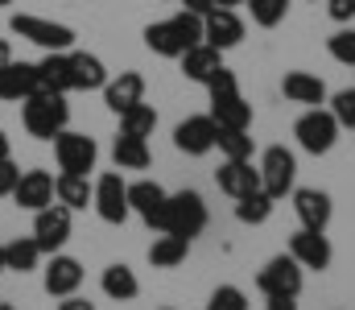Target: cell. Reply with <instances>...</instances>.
I'll use <instances>...</instances> for the list:
<instances>
[{"label":"cell","mask_w":355,"mask_h":310,"mask_svg":"<svg viewBox=\"0 0 355 310\" xmlns=\"http://www.w3.org/2000/svg\"><path fill=\"white\" fill-rule=\"evenodd\" d=\"M21 124L29 137L37 141H54L67 124H71V103L67 96H50V92H33L21 103Z\"/></svg>","instance_id":"obj_1"},{"label":"cell","mask_w":355,"mask_h":310,"mask_svg":"<svg viewBox=\"0 0 355 310\" xmlns=\"http://www.w3.org/2000/svg\"><path fill=\"white\" fill-rule=\"evenodd\" d=\"M8 29L33 46H42L46 54H67L75 46V29L62 25V21H46V17H33V12H12L8 17Z\"/></svg>","instance_id":"obj_2"},{"label":"cell","mask_w":355,"mask_h":310,"mask_svg":"<svg viewBox=\"0 0 355 310\" xmlns=\"http://www.w3.org/2000/svg\"><path fill=\"white\" fill-rule=\"evenodd\" d=\"M293 137H297V145H302L306 153L322 157V153H331L335 141H339V120H335L327 107H306V112L297 116V124H293Z\"/></svg>","instance_id":"obj_3"},{"label":"cell","mask_w":355,"mask_h":310,"mask_svg":"<svg viewBox=\"0 0 355 310\" xmlns=\"http://www.w3.org/2000/svg\"><path fill=\"white\" fill-rule=\"evenodd\" d=\"M202 227H207V203H202V195H198V191H178V195H170V203H166V219H162V232L194 240Z\"/></svg>","instance_id":"obj_4"},{"label":"cell","mask_w":355,"mask_h":310,"mask_svg":"<svg viewBox=\"0 0 355 310\" xmlns=\"http://www.w3.org/2000/svg\"><path fill=\"white\" fill-rule=\"evenodd\" d=\"M54 162H58L62 174H91L95 162H99V145H95V137H87V132L62 128L54 137Z\"/></svg>","instance_id":"obj_5"},{"label":"cell","mask_w":355,"mask_h":310,"mask_svg":"<svg viewBox=\"0 0 355 310\" xmlns=\"http://www.w3.org/2000/svg\"><path fill=\"white\" fill-rule=\"evenodd\" d=\"M257 170H261V191H265L268 199H285V195H293L297 157H293L285 145H268Z\"/></svg>","instance_id":"obj_6"},{"label":"cell","mask_w":355,"mask_h":310,"mask_svg":"<svg viewBox=\"0 0 355 310\" xmlns=\"http://www.w3.org/2000/svg\"><path fill=\"white\" fill-rule=\"evenodd\" d=\"M71 215L75 211L62 203H50V207H42V211H33V240H37V248L46 257L62 252V244L71 240Z\"/></svg>","instance_id":"obj_7"},{"label":"cell","mask_w":355,"mask_h":310,"mask_svg":"<svg viewBox=\"0 0 355 310\" xmlns=\"http://www.w3.org/2000/svg\"><path fill=\"white\" fill-rule=\"evenodd\" d=\"M91 207L103 223H124L132 211H128V182L120 174H99L95 178V191H91Z\"/></svg>","instance_id":"obj_8"},{"label":"cell","mask_w":355,"mask_h":310,"mask_svg":"<svg viewBox=\"0 0 355 310\" xmlns=\"http://www.w3.org/2000/svg\"><path fill=\"white\" fill-rule=\"evenodd\" d=\"M289 257L302 265V269H331V261H335V248H331V240H327V232H310V227H297L293 236H289Z\"/></svg>","instance_id":"obj_9"},{"label":"cell","mask_w":355,"mask_h":310,"mask_svg":"<svg viewBox=\"0 0 355 310\" xmlns=\"http://www.w3.org/2000/svg\"><path fill=\"white\" fill-rule=\"evenodd\" d=\"M302 265L293 261V257H272L265 269L257 273V286H261V294L272 298V294H289V298H297L302 294Z\"/></svg>","instance_id":"obj_10"},{"label":"cell","mask_w":355,"mask_h":310,"mask_svg":"<svg viewBox=\"0 0 355 310\" xmlns=\"http://www.w3.org/2000/svg\"><path fill=\"white\" fill-rule=\"evenodd\" d=\"M202 42L211 46V50H232V46H240L244 42V21H240V12L236 8H215V12H207L202 17Z\"/></svg>","instance_id":"obj_11"},{"label":"cell","mask_w":355,"mask_h":310,"mask_svg":"<svg viewBox=\"0 0 355 310\" xmlns=\"http://www.w3.org/2000/svg\"><path fill=\"white\" fill-rule=\"evenodd\" d=\"M42 286H46L50 298H71L83 286V265L75 257H67V252H54L50 265L42 269Z\"/></svg>","instance_id":"obj_12"},{"label":"cell","mask_w":355,"mask_h":310,"mask_svg":"<svg viewBox=\"0 0 355 310\" xmlns=\"http://www.w3.org/2000/svg\"><path fill=\"white\" fill-rule=\"evenodd\" d=\"M166 203H170V195H166V187H162V182L141 178V182H132V187H128V211H137V215H141L153 232H162Z\"/></svg>","instance_id":"obj_13"},{"label":"cell","mask_w":355,"mask_h":310,"mask_svg":"<svg viewBox=\"0 0 355 310\" xmlns=\"http://www.w3.org/2000/svg\"><path fill=\"white\" fill-rule=\"evenodd\" d=\"M215 137H219V124L211 116H186L174 128V145L186 153V157H202L215 149Z\"/></svg>","instance_id":"obj_14"},{"label":"cell","mask_w":355,"mask_h":310,"mask_svg":"<svg viewBox=\"0 0 355 310\" xmlns=\"http://www.w3.org/2000/svg\"><path fill=\"white\" fill-rule=\"evenodd\" d=\"M8 199L21 207V211L50 207L54 203V174H46V170H21V178H17V187H12Z\"/></svg>","instance_id":"obj_15"},{"label":"cell","mask_w":355,"mask_h":310,"mask_svg":"<svg viewBox=\"0 0 355 310\" xmlns=\"http://www.w3.org/2000/svg\"><path fill=\"white\" fill-rule=\"evenodd\" d=\"M215 182H219L223 195L244 199V195H257V191H261V170L252 166V157H248V162H227V157H223V166L215 170Z\"/></svg>","instance_id":"obj_16"},{"label":"cell","mask_w":355,"mask_h":310,"mask_svg":"<svg viewBox=\"0 0 355 310\" xmlns=\"http://www.w3.org/2000/svg\"><path fill=\"white\" fill-rule=\"evenodd\" d=\"M293 211H297L302 227H310V232H327V223H331V215H335V203H331L327 191L302 187V191H293Z\"/></svg>","instance_id":"obj_17"},{"label":"cell","mask_w":355,"mask_h":310,"mask_svg":"<svg viewBox=\"0 0 355 310\" xmlns=\"http://www.w3.org/2000/svg\"><path fill=\"white\" fill-rule=\"evenodd\" d=\"M145 100V79L137 75V71H120L116 79H107L103 83V103H107V112H128L132 103Z\"/></svg>","instance_id":"obj_18"},{"label":"cell","mask_w":355,"mask_h":310,"mask_svg":"<svg viewBox=\"0 0 355 310\" xmlns=\"http://www.w3.org/2000/svg\"><path fill=\"white\" fill-rule=\"evenodd\" d=\"M281 92L289 103H302V107H322L327 103V83L310 71H289L281 79Z\"/></svg>","instance_id":"obj_19"},{"label":"cell","mask_w":355,"mask_h":310,"mask_svg":"<svg viewBox=\"0 0 355 310\" xmlns=\"http://www.w3.org/2000/svg\"><path fill=\"white\" fill-rule=\"evenodd\" d=\"M37 92V62H12L0 75V100L4 103H25Z\"/></svg>","instance_id":"obj_20"},{"label":"cell","mask_w":355,"mask_h":310,"mask_svg":"<svg viewBox=\"0 0 355 310\" xmlns=\"http://www.w3.org/2000/svg\"><path fill=\"white\" fill-rule=\"evenodd\" d=\"M37 92H50V96L75 92V83H71V50L67 54H46L37 62Z\"/></svg>","instance_id":"obj_21"},{"label":"cell","mask_w":355,"mask_h":310,"mask_svg":"<svg viewBox=\"0 0 355 310\" xmlns=\"http://www.w3.org/2000/svg\"><path fill=\"white\" fill-rule=\"evenodd\" d=\"M71 83H75V92H103V83H107L103 58L87 54V50H71Z\"/></svg>","instance_id":"obj_22"},{"label":"cell","mask_w":355,"mask_h":310,"mask_svg":"<svg viewBox=\"0 0 355 310\" xmlns=\"http://www.w3.org/2000/svg\"><path fill=\"white\" fill-rule=\"evenodd\" d=\"M215 71H223V54H219V50H211L207 42L182 54V75H186L190 83H202V87H207V83L215 79Z\"/></svg>","instance_id":"obj_23"},{"label":"cell","mask_w":355,"mask_h":310,"mask_svg":"<svg viewBox=\"0 0 355 310\" xmlns=\"http://www.w3.org/2000/svg\"><path fill=\"white\" fill-rule=\"evenodd\" d=\"M211 120L219 128H252V103L240 92L236 96H219V100H211Z\"/></svg>","instance_id":"obj_24"},{"label":"cell","mask_w":355,"mask_h":310,"mask_svg":"<svg viewBox=\"0 0 355 310\" xmlns=\"http://www.w3.org/2000/svg\"><path fill=\"white\" fill-rule=\"evenodd\" d=\"M91 191H95V182H91L87 174H58L54 178V203L71 207V211L91 207Z\"/></svg>","instance_id":"obj_25"},{"label":"cell","mask_w":355,"mask_h":310,"mask_svg":"<svg viewBox=\"0 0 355 310\" xmlns=\"http://www.w3.org/2000/svg\"><path fill=\"white\" fill-rule=\"evenodd\" d=\"M112 157H116V170H149L153 153H149V141L145 137H116L112 141Z\"/></svg>","instance_id":"obj_26"},{"label":"cell","mask_w":355,"mask_h":310,"mask_svg":"<svg viewBox=\"0 0 355 310\" xmlns=\"http://www.w3.org/2000/svg\"><path fill=\"white\" fill-rule=\"evenodd\" d=\"M42 248H37V240L33 236H17V240H8L4 244V269L8 273H33L37 265H42Z\"/></svg>","instance_id":"obj_27"},{"label":"cell","mask_w":355,"mask_h":310,"mask_svg":"<svg viewBox=\"0 0 355 310\" xmlns=\"http://www.w3.org/2000/svg\"><path fill=\"white\" fill-rule=\"evenodd\" d=\"M99 290H103L112 302H132V298L141 294V282H137V273H132L128 265H107L103 277H99Z\"/></svg>","instance_id":"obj_28"},{"label":"cell","mask_w":355,"mask_h":310,"mask_svg":"<svg viewBox=\"0 0 355 310\" xmlns=\"http://www.w3.org/2000/svg\"><path fill=\"white\" fill-rule=\"evenodd\" d=\"M186 257H190V240H186V236L162 232V236L149 244V265H153V269H178Z\"/></svg>","instance_id":"obj_29"},{"label":"cell","mask_w":355,"mask_h":310,"mask_svg":"<svg viewBox=\"0 0 355 310\" xmlns=\"http://www.w3.org/2000/svg\"><path fill=\"white\" fill-rule=\"evenodd\" d=\"M145 46H149L153 54H162V58H182V54H186L174 21H153V25H145Z\"/></svg>","instance_id":"obj_30"},{"label":"cell","mask_w":355,"mask_h":310,"mask_svg":"<svg viewBox=\"0 0 355 310\" xmlns=\"http://www.w3.org/2000/svg\"><path fill=\"white\" fill-rule=\"evenodd\" d=\"M153 128H157V107L153 103H132L128 112H120V132L124 137H153Z\"/></svg>","instance_id":"obj_31"},{"label":"cell","mask_w":355,"mask_h":310,"mask_svg":"<svg viewBox=\"0 0 355 310\" xmlns=\"http://www.w3.org/2000/svg\"><path fill=\"white\" fill-rule=\"evenodd\" d=\"M215 149H219L227 162H248L257 145H252L248 128H219V137H215Z\"/></svg>","instance_id":"obj_32"},{"label":"cell","mask_w":355,"mask_h":310,"mask_svg":"<svg viewBox=\"0 0 355 310\" xmlns=\"http://www.w3.org/2000/svg\"><path fill=\"white\" fill-rule=\"evenodd\" d=\"M244 4L252 12V25H261V29H277L289 17V0H244Z\"/></svg>","instance_id":"obj_33"},{"label":"cell","mask_w":355,"mask_h":310,"mask_svg":"<svg viewBox=\"0 0 355 310\" xmlns=\"http://www.w3.org/2000/svg\"><path fill=\"white\" fill-rule=\"evenodd\" d=\"M272 203H277V199H268L265 191H257V195H244V199H236V219L257 227V223H265L268 215H272Z\"/></svg>","instance_id":"obj_34"},{"label":"cell","mask_w":355,"mask_h":310,"mask_svg":"<svg viewBox=\"0 0 355 310\" xmlns=\"http://www.w3.org/2000/svg\"><path fill=\"white\" fill-rule=\"evenodd\" d=\"M178 29V37H182V46L186 50H194V46H202V17H194V12H178V17H170Z\"/></svg>","instance_id":"obj_35"},{"label":"cell","mask_w":355,"mask_h":310,"mask_svg":"<svg viewBox=\"0 0 355 310\" xmlns=\"http://www.w3.org/2000/svg\"><path fill=\"white\" fill-rule=\"evenodd\" d=\"M327 50H331V58H335V62L355 67V29H339L335 37H327Z\"/></svg>","instance_id":"obj_36"},{"label":"cell","mask_w":355,"mask_h":310,"mask_svg":"<svg viewBox=\"0 0 355 310\" xmlns=\"http://www.w3.org/2000/svg\"><path fill=\"white\" fill-rule=\"evenodd\" d=\"M207 310H248V298H244L240 286H219V290L211 294Z\"/></svg>","instance_id":"obj_37"},{"label":"cell","mask_w":355,"mask_h":310,"mask_svg":"<svg viewBox=\"0 0 355 310\" xmlns=\"http://www.w3.org/2000/svg\"><path fill=\"white\" fill-rule=\"evenodd\" d=\"M331 116L339 120V128H355V87L339 92V96L331 100Z\"/></svg>","instance_id":"obj_38"},{"label":"cell","mask_w":355,"mask_h":310,"mask_svg":"<svg viewBox=\"0 0 355 310\" xmlns=\"http://www.w3.org/2000/svg\"><path fill=\"white\" fill-rule=\"evenodd\" d=\"M207 92H211V100H219V96H236V92H240V83H236V75L223 67V71H215V79L207 83Z\"/></svg>","instance_id":"obj_39"},{"label":"cell","mask_w":355,"mask_h":310,"mask_svg":"<svg viewBox=\"0 0 355 310\" xmlns=\"http://www.w3.org/2000/svg\"><path fill=\"white\" fill-rule=\"evenodd\" d=\"M17 178H21V170H17V162H12V157H0V199H8V195H12V187H17Z\"/></svg>","instance_id":"obj_40"},{"label":"cell","mask_w":355,"mask_h":310,"mask_svg":"<svg viewBox=\"0 0 355 310\" xmlns=\"http://www.w3.org/2000/svg\"><path fill=\"white\" fill-rule=\"evenodd\" d=\"M327 12H331V21L347 25V21L355 17V0H327Z\"/></svg>","instance_id":"obj_41"},{"label":"cell","mask_w":355,"mask_h":310,"mask_svg":"<svg viewBox=\"0 0 355 310\" xmlns=\"http://www.w3.org/2000/svg\"><path fill=\"white\" fill-rule=\"evenodd\" d=\"M182 8L194 12V17H207V12H215L219 4H215V0H182Z\"/></svg>","instance_id":"obj_42"},{"label":"cell","mask_w":355,"mask_h":310,"mask_svg":"<svg viewBox=\"0 0 355 310\" xmlns=\"http://www.w3.org/2000/svg\"><path fill=\"white\" fill-rule=\"evenodd\" d=\"M58 310H95V302L79 298V294H71V298H62V302H58Z\"/></svg>","instance_id":"obj_43"},{"label":"cell","mask_w":355,"mask_h":310,"mask_svg":"<svg viewBox=\"0 0 355 310\" xmlns=\"http://www.w3.org/2000/svg\"><path fill=\"white\" fill-rule=\"evenodd\" d=\"M268 310H297V298H289V294H272V298H268Z\"/></svg>","instance_id":"obj_44"},{"label":"cell","mask_w":355,"mask_h":310,"mask_svg":"<svg viewBox=\"0 0 355 310\" xmlns=\"http://www.w3.org/2000/svg\"><path fill=\"white\" fill-rule=\"evenodd\" d=\"M12 62H17V58H12V46H8V42H0V75H4Z\"/></svg>","instance_id":"obj_45"},{"label":"cell","mask_w":355,"mask_h":310,"mask_svg":"<svg viewBox=\"0 0 355 310\" xmlns=\"http://www.w3.org/2000/svg\"><path fill=\"white\" fill-rule=\"evenodd\" d=\"M0 157H12V145H8V137L0 132Z\"/></svg>","instance_id":"obj_46"},{"label":"cell","mask_w":355,"mask_h":310,"mask_svg":"<svg viewBox=\"0 0 355 310\" xmlns=\"http://www.w3.org/2000/svg\"><path fill=\"white\" fill-rule=\"evenodd\" d=\"M219 8H236V4H244V0H215Z\"/></svg>","instance_id":"obj_47"},{"label":"cell","mask_w":355,"mask_h":310,"mask_svg":"<svg viewBox=\"0 0 355 310\" xmlns=\"http://www.w3.org/2000/svg\"><path fill=\"white\" fill-rule=\"evenodd\" d=\"M0 273H8V269H4V244H0Z\"/></svg>","instance_id":"obj_48"},{"label":"cell","mask_w":355,"mask_h":310,"mask_svg":"<svg viewBox=\"0 0 355 310\" xmlns=\"http://www.w3.org/2000/svg\"><path fill=\"white\" fill-rule=\"evenodd\" d=\"M0 310H17V307H8V302H0Z\"/></svg>","instance_id":"obj_49"},{"label":"cell","mask_w":355,"mask_h":310,"mask_svg":"<svg viewBox=\"0 0 355 310\" xmlns=\"http://www.w3.org/2000/svg\"><path fill=\"white\" fill-rule=\"evenodd\" d=\"M4 4H12V0H0V8H4Z\"/></svg>","instance_id":"obj_50"},{"label":"cell","mask_w":355,"mask_h":310,"mask_svg":"<svg viewBox=\"0 0 355 310\" xmlns=\"http://www.w3.org/2000/svg\"><path fill=\"white\" fill-rule=\"evenodd\" d=\"M162 310H174V307H162Z\"/></svg>","instance_id":"obj_51"}]
</instances>
